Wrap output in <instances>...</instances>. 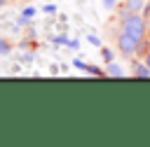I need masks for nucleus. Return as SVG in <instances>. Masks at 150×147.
<instances>
[{
  "label": "nucleus",
  "instance_id": "f257e3e1",
  "mask_svg": "<svg viewBox=\"0 0 150 147\" xmlns=\"http://www.w3.org/2000/svg\"><path fill=\"white\" fill-rule=\"evenodd\" d=\"M120 28H124V30L134 33L136 37L145 40V33H148V19L141 16V12H131V9L122 7V12H120Z\"/></svg>",
  "mask_w": 150,
  "mask_h": 147
},
{
  "label": "nucleus",
  "instance_id": "f03ea898",
  "mask_svg": "<svg viewBox=\"0 0 150 147\" xmlns=\"http://www.w3.org/2000/svg\"><path fill=\"white\" fill-rule=\"evenodd\" d=\"M115 42H117V49H120L124 56H134V54H138V51H141V47H143V40H141V37H136L134 33L124 30V28H120V33H117Z\"/></svg>",
  "mask_w": 150,
  "mask_h": 147
},
{
  "label": "nucleus",
  "instance_id": "7ed1b4c3",
  "mask_svg": "<svg viewBox=\"0 0 150 147\" xmlns=\"http://www.w3.org/2000/svg\"><path fill=\"white\" fill-rule=\"evenodd\" d=\"M131 75H134V77H141V79H148V77H150V68H148L145 63H136Z\"/></svg>",
  "mask_w": 150,
  "mask_h": 147
},
{
  "label": "nucleus",
  "instance_id": "20e7f679",
  "mask_svg": "<svg viewBox=\"0 0 150 147\" xmlns=\"http://www.w3.org/2000/svg\"><path fill=\"white\" fill-rule=\"evenodd\" d=\"M105 72H108L110 77H124V70H122V68H120L117 63H112V61L108 63V68H105Z\"/></svg>",
  "mask_w": 150,
  "mask_h": 147
},
{
  "label": "nucleus",
  "instance_id": "39448f33",
  "mask_svg": "<svg viewBox=\"0 0 150 147\" xmlns=\"http://www.w3.org/2000/svg\"><path fill=\"white\" fill-rule=\"evenodd\" d=\"M124 7L131 9V12H141L145 7V0H124Z\"/></svg>",
  "mask_w": 150,
  "mask_h": 147
},
{
  "label": "nucleus",
  "instance_id": "423d86ee",
  "mask_svg": "<svg viewBox=\"0 0 150 147\" xmlns=\"http://www.w3.org/2000/svg\"><path fill=\"white\" fill-rule=\"evenodd\" d=\"M87 72H89V75H96V77L108 75V72H103V70H101V68H96V65H87Z\"/></svg>",
  "mask_w": 150,
  "mask_h": 147
},
{
  "label": "nucleus",
  "instance_id": "0eeeda50",
  "mask_svg": "<svg viewBox=\"0 0 150 147\" xmlns=\"http://www.w3.org/2000/svg\"><path fill=\"white\" fill-rule=\"evenodd\" d=\"M33 14H35V9H33V7H28V9H23V16H21V23H26V21H28V19H30Z\"/></svg>",
  "mask_w": 150,
  "mask_h": 147
},
{
  "label": "nucleus",
  "instance_id": "6e6552de",
  "mask_svg": "<svg viewBox=\"0 0 150 147\" xmlns=\"http://www.w3.org/2000/svg\"><path fill=\"white\" fill-rule=\"evenodd\" d=\"M9 51H12V47H9V44L0 37V54H9Z\"/></svg>",
  "mask_w": 150,
  "mask_h": 147
},
{
  "label": "nucleus",
  "instance_id": "1a4fd4ad",
  "mask_svg": "<svg viewBox=\"0 0 150 147\" xmlns=\"http://www.w3.org/2000/svg\"><path fill=\"white\" fill-rule=\"evenodd\" d=\"M101 54H103V58H105V61H108V63H110V61H112V51H110V49H108V47H103V51H101Z\"/></svg>",
  "mask_w": 150,
  "mask_h": 147
},
{
  "label": "nucleus",
  "instance_id": "9d476101",
  "mask_svg": "<svg viewBox=\"0 0 150 147\" xmlns=\"http://www.w3.org/2000/svg\"><path fill=\"white\" fill-rule=\"evenodd\" d=\"M117 5V0H103V7L108 9V12H112V7Z\"/></svg>",
  "mask_w": 150,
  "mask_h": 147
},
{
  "label": "nucleus",
  "instance_id": "9b49d317",
  "mask_svg": "<svg viewBox=\"0 0 150 147\" xmlns=\"http://www.w3.org/2000/svg\"><path fill=\"white\" fill-rule=\"evenodd\" d=\"M73 65L80 68V70H87V63H82V61H73Z\"/></svg>",
  "mask_w": 150,
  "mask_h": 147
},
{
  "label": "nucleus",
  "instance_id": "f8f14e48",
  "mask_svg": "<svg viewBox=\"0 0 150 147\" xmlns=\"http://www.w3.org/2000/svg\"><path fill=\"white\" fill-rule=\"evenodd\" d=\"M143 63H145V65H148V68H150V49H148V51H145V56H143Z\"/></svg>",
  "mask_w": 150,
  "mask_h": 147
},
{
  "label": "nucleus",
  "instance_id": "ddd939ff",
  "mask_svg": "<svg viewBox=\"0 0 150 147\" xmlns=\"http://www.w3.org/2000/svg\"><path fill=\"white\" fill-rule=\"evenodd\" d=\"M89 42H91V44H96V47L101 44V40H98V37H94V35H89Z\"/></svg>",
  "mask_w": 150,
  "mask_h": 147
},
{
  "label": "nucleus",
  "instance_id": "4468645a",
  "mask_svg": "<svg viewBox=\"0 0 150 147\" xmlns=\"http://www.w3.org/2000/svg\"><path fill=\"white\" fill-rule=\"evenodd\" d=\"M2 5H5V0H0V7H2Z\"/></svg>",
  "mask_w": 150,
  "mask_h": 147
}]
</instances>
